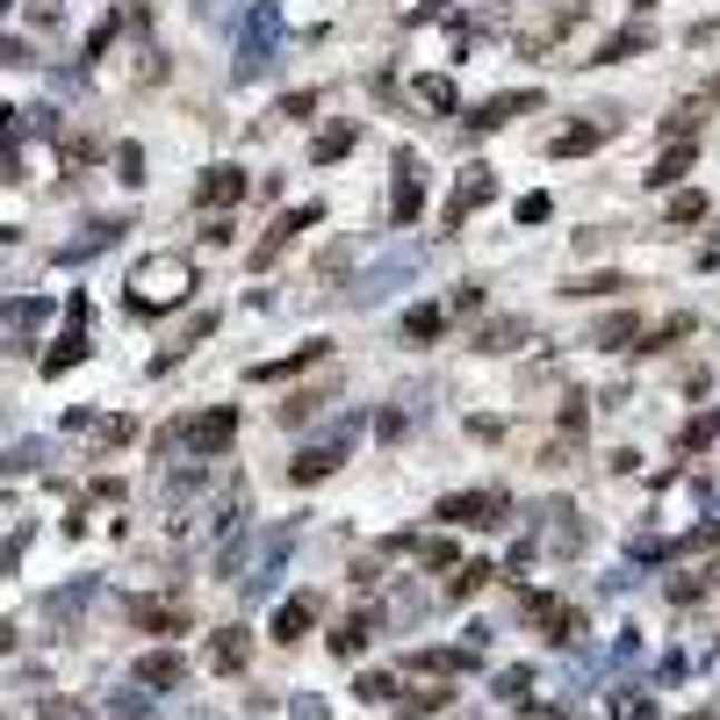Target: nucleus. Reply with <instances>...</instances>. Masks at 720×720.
<instances>
[{
	"label": "nucleus",
	"instance_id": "nucleus-28",
	"mask_svg": "<svg viewBox=\"0 0 720 720\" xmlns=\"http://www.w3.org/2000/svg\"><path fill=\"white\" fill-rule=\"evenodd\" d=\"M519 339H526V325H490L476 346H483V354H504V346H519Z\"/></svg>",
	"mask_w": 720,
	"mask_h": 720
},
{
	"label": "nucleus",
	"instance_id": "nucleus-1",
	"mask_svg": "<svg viewBox=\"0 0 720 720\" xmlns=\"http://www.w3.org/2000/svg\"><path fill=\"white\" fill-rule=\"evenodd\" d=\"M188 288H195V267H188V259H180V253H151L145 267L130 274V310L137 317H159L166 303H180Z\"/></svg>",
	"mask_w": 720,
	"mask_h": 720
},
{
	"label": "nucleus",
	"instance_id": "nucleus-30",
	"mask_svg": "<svg viewBox=\"0 0 720 720\" xmlns=\"http://www.w3.org/2000/svg\"><path fill=\"white\" fill-rule=\"evenodd\" d=\"M440 707H447V692H440V684H425V692H411V699H404V713H411V720H418V713H440Z\"/></svg>",
	"mask_w": 720,
	"mask_h": 720
},
{
	"label": "nucleus",
	"instance_id": "nucleus-14",
	"mask_svg": "<svg viewBox=\"0 0 720 720\" xmlns=\"http://www.w3.org/2000/svg\"><path fill=\"white\" fill-rule=\"evenodd\" d=\"M526 612H533V620H541L555 641H576V634H584V612L562 605V599H526Z\"/></svg>",
	"mask_w": 720,
	"mask_h": 720
},
{
	"label": "nucleus",
	"instance_id": "nucleus-39",
	"mask_svg": "<svg viewBox=\"0 0 720 720\" xmlns=\"http://www.w3.org/2000/svg\"><path fill=\"white\" fill-rule=\"evenodd\" d=\"M8 238H14V231H8V224H0V245H8Z\"/></svg>",
	"mask_w": 720,
	"mask_h": 720
},
{
	"label": "nucleus",
	"instance_id": "nucleus-10",
	"mask_svg": "<svg viewBox=\"0 0 720 720\" xmlns=\"http://www.w3.org/2000/svg\"><path fill=\"white\" fill-rule=\"evenodd\" d=\"M490 195H497V174H490V166H469V174L454 180V203H447V231H462V224H469V209H483Z\"/></svg>",
	"mask_w": 720,
	"mask_h": 720
},
{
	"label": "nucleus",
	"instance_id": "nucleus-15",
	"mask_svg": "<svg viewBox=\"0 0 720 720\" xmlns=\"http://www.w3.org/2000/svg\"><path fill=\"white\" fill-rule=\"evenodd\" d=\"M526 109H541V95H533V87L497 95V101H483V109H476V130H497V122H512V116H526Z\"/></svg>",
	"mask_w": 720,
	"mask_h": 720
},
{
	"label": "nucleus",
	"instance_id": "nucleus-23",
	"mask_svg": "<svg viewBox=\"0 0 720 720\" xmlns=\"http://www.w3.org/2000/svg\"><path fill=\"white\" fill-rule=\"evenodd\" d=\"M599 145H605V130L576 122V130H562V137H555V159H584V151H599Z\"/></svg>",
	"mask_w": 720,
	"mask_h": 720
},
{
	"label": "nucleus",
	"instance_id": "nucleus-36",
	"mask_svg": "<svg viewBox=\"0 0 720 720\" xmlns=\"http://www.w3.org/2000/svg\"><path fill=\"white\" fill-rule=\"evenodd\" d=\"M116 166H122V180H145V174H137V166H145V151H137V145H122Z\"/></svg>",
	"mask_w": 720,
	"mask_h": 720
},
{
	"label": "nucleus",
	"instance_id": "nucleus-17",
	"mask_svg": "<svg viewBox=\"0 0 720 720\" xmlns=\"http://www.w3.org/2000/svg\"><path fill=\"white\" fill-rule=\"evenodd\" d=\"M310 627H317V599H288L274 612V641H303Z\"/></svg>",
	"mask_w": 720,
	"mask_h": 720
},
{
	"label": "nucleus",
	"instance_id": "nucleus-34",
	"mask_svg": "<svg viewBox=\"0 0 720 720\" xmlns=\"http://www.w3.org/2000/svg\"><path fill=\"white\" fill-rule=\"evenodd\" d=\"M411 548H418V562H433V570H447V562H454V541H411Z\"/></svg>",
	"mask_w": 720,
	"mask_h": 720
},
{
	"label": "nucleus",
	"instance_id": "nucleus-25",
	"mask_svg": "<svg viewBox=\"0 0 720 720\" xmlns=\"http://www.w3.org/2000/svg\"><path fill=\"white\" fill-rule=\"evenodd\" d=\"M116 231H122V224H95V231H87V238H72V245H66V253H58V259H66V267H72V259H87V253H101V245H109Z\"/></svg>",
	"mask_w": 720,
	"mask_h": 720
},
{
	"label": "nucleus",
	"instance_id": "nucleus-11",
	"mask_svg": "<svg viewBox=\"0 0 720 720\" xmlns=\"http://www.w3.org/2000/svg\"><path fill=\"white\" fill-rule=\"evenodd\" d=\"M87 361V303L72 296V310H66V339L43 354V375H66V367H80Z\"/></svg>",
	"mask_w": 720,
	"mask_h": 720
},
{
	"label": "nucleus",
	"instance_id": "nucleus-20",
	"mask_svg": "<svg viewBox=\"0 0 720 720\" xmlns=\"http://www.w3.org/2000/svg\"><path fill=\"white\" fill-rule=\"evenodd\" d=\"M310 361H325V339H303V354H288V361H267V367H253V382H282V375H296V367H310Z\"/></svg>",
	"mask_w": 720,
	"mask_h": 720
},
{
	"label": "nucleus",
	"instance_id": "nucleus-37",
	"mask_svg": "<svg viewBox=\"0 0 720 720\" xmlns=\"http://www.w3.org/2000/svg\"><path fill=\"white\" fill-rule=\"evenodd\" d=\"M130 433H137V418H109V425H101V440H109V447H122Z\"/></svg>",
	"mask_w": 720,
	"mask_h": 720
},
{
	"label": "nucleus",
	"instance_id": "nucleus-35",
	"mask_svg": "<svg viewBox=\"0 0 720 720\" xmlns=\"http://www.w3.org/2000/svg\"><path fill=\"white\" fill-rule=\"evenodd\" d=\"M354 692H361V699H389V692H396V678H382V670H367V678L354 684Z\"/></svg>",
	"mask_w": 720,
	"mask_h": 720
},
{
	"label": "nucleus",
	"instance_id": "nucleus-24",
	"mask_svg": "<svg viewBox=\"0 0 720 720\" xmlns=\"http://www.w3.org/2000/svg\"><path fill=\"white\" fill-rule=\"evenodd\" d=\"M713 584H720V570H684V576H670V599L692 605V599H707Z\"/></svg>",
	"mask_w": 720,
	"mask_h": 720
},
{
	"label": "nucleus",
	"instance_id": "nucleus-32",
	"mask_svg": "<svg viewBox=\"0 0 720 720\" xmlns=\"http://www.w3.org/2000/svg\"><path fill=\"white\" fill-rule=\"evenodd\" d=\"M707 217V195H678V203H670V224H699Z\"/></svg>",
	"mask_w": 720,
	"mask_h": 720
},
{
	"label": "nucleus",
	"instance_id": "nucleus-8",
	"mask_svg": "<svg viewBox=\"0 0 720 720\" xmlns=\"http://www.w3.org/2000/svg\"><path fill=\"white\" fill-rule=\"evenodd\" d=\"M317 217H325V209H317V203H303V209H282V217H274V231H267V238L253 245V267H274V259H282L288 245H296L303 231H310Z\"/></svg>",
	"mask_w": 720,
	"mask_h": 720
},
{
	"label": "nucleus",
	"instance_id": "nucleus-7",
	"mask_svg": "<svg viewBox=\"0 0 720 720\" xmlns=\"http://www.w3.org/2000/svg\"><path fill=\"white\" fill-rule=\"evenodd\" d=\"M346 447H354V425H339V433H332L325 447H303L296 462H288V483H296V490H303V483H325L332 469L346 462Z\"/></svg>",
	"mask_w": 720,
	"mask_h": 720
},
{
	"label": "nucleus",
	"instance_id": "nucleus-13",
	"mask_svg": "<svg viewBox=\"0 0 720 720\" xmlns=\"http://www.w3.org/2000/svg\"><path fill=\"white\" fill-rule=\"evenodd\" d=\"M180 678H188V663H180L174 649H151V655H137V684H145V692H174Z\"/></svg>",
	"mask_w": 720,
	"mask_h": 720
},
{
	"label": "nucleus",
	"instance_id": "nucleus-38",
	"mask_svg": "<svg viewBox=\"0 0 720 720\" xmlns=\"http://www.w3.org/2000/svg\"><path fill=\"white\" fill-rule=\"evenodd\" d=\"M0 649H14V634H8V627H0Z\"/></svg>",
	"mask_w": 720,
	"mask_h": 720
},
{
	"label": "nucleus",
	"instance_id": "nucleus-26",
	"mask_svg": "<svg viewBox=\"0 0 720 720\" xmlns=\"http://www.w3.org/2000/svg\"><path fill=\"white\" fill-rule=\"evenodd\" d=\"M354 137H361L354 122H339V130H325V137H317V159H325V166H332V159H346V151H354Z\"/></svg>",
	"mask_w": 720,
	"mask_h": 720
},
{
	"label": "nucleus",
	"instance_id": "nucleus-6",
	"mask_svg": "<svg viewBox=\"0 0 720 720\" xmlns=\"http://www.w3.org/2000/svg\"><path fill=\"white\" fill-rule=\"evenodd\" d=\"M418 209H425V166H418V151H396L389 217H396V224H418Z\"/></svg>",
	"mask_w": 720,
	"mask_h": 720
},
{
	"label": "nucleus",
	"instance_id": "nucleus-18",
	"mask_svg": "<svg viewBox=\"0 0 720 720\" xmlns=\"http://www.w3.org/2000/svg\"><path fill=\"white\" fill-rule=\"evenodd\" d=\"M684 174H692V145H670V151H663V159H655V166H649V188H678V180H684Z\"/></svg>",
	"mask_w": 720,
	"mask_h": 720
},
{
	"label": "nucleus",
	"instance_id": "nucleus-5",
	"mask_svg": "<svg viewBox=\"0 0 720 720\" xmlns=\"http://www.w3.org/2000/svg\"><path fill=\"white\" fill-rule=\"evenodd\" d=\"M576 22H584V0H555L548 14H533V22L519 29V43H526V58H548V51H555V43L576 29Z\"/></svg>",
	"mask_w": 720,
	"mask_h": 720
},
{
	"label": "nucleus",
	"instance_id": "nucleus-29",
	"mask_svg": "<svg viewBox=\"0 0 720 720\" xmlns=\"http://www.w3.org/2000/svg\"><path fill=\"white\" fill-rule=\"evenodd\" d=\"M490 576H497L490 562H462V576H454V599H469V591H476V584H490Z\"/></svg>",
	"mask_w": 720,
	"mask_h": 720
},
{
	"label": "nucleus",
	"instance_id": "nucleus-9",
	"mask_svg": "<svg viewBox=\"0 0 720 720\" xmlns=\"http://www.w3.org/2000/svg\"><path fill=\"white\" fill-rule=\"evenodd\" d=\"M245 203V174L238 166H209L203 180H195V209H209V217H224V209Z\"/></svg>",
	"mask_w": 720,
	"mask_h": 720
},
{
	"label": "nucleus",
	"instance_id": "nucleus-27",
	"mask_svg": "<svg viewBox=\"0 0 720 720\" xmlns=\"http://www.w3.org/2000/svg\"><path fill=\"white\" fill-rule=\"evenodd\" d=\"M440 325H447V310H433V303H425V310H411V317H404V332H411V339H433Z\"/></svg>",
	"mask_w": 720,
	"mask_h": 720
},
{
	"label": "nucleus",
	"instance_id": "nucleus-4",
	"mask_svg": "<svg viewBox=\"0 0 720 720\" xmlns=\"http://www.w3.org/2000/svg\"><path fill=\"white\" fill-rule=\"evenodd\" d=\"M440 519H447V526L497 533L504 526V490H462V497H440Z\"/></svg>",
	"mask_w": 720,
	"mask_h": 720
},
{
	"label": "nucleus",
	"instance_id": "nucleus-19",
	"mask_svg": "<svg viewBox=\"0 0 720 720\" xmlns=\"http://www.w3.org/2000/svg\"><path fill=\"white\" fill-rule=\"evenodd\" d=\"M367 641H375V612H354V620H346L339 634H332V655H361Z\"/></svg>",
	"mask_w": 720,
	"mask_h": 720
},
{
	"label": "nucleus",
	"instance_id": "nucleus-22",
	"mask_svg": "<svg viewBox=\"0 0 720 720\" xmlns=\"http://www.w3.org/2000/svg\"><path fill=\"white\" fill-rule=\"evenodd\" d=\"M43 317H51V303H43V296H22V303H8V310H0V325H8V332H37Z\"/></svg>",
	"mask_w": 720,
	"mask_h": 720
},
{
	"label": "nucleus",
	"instance_id": "nucleus-12",
	"mask_svg": "<svg viewBox=\"0 0 720 720\" xmlns=\"http://www.w3.org/2000/svg\"><path fill=\"white\" fill-rule=\"evenodd\" d=\"M130 627H145V634H188V605L180 599H130Z\"/></svg>",
	"mask_w": 720,
	"mask_h": 720
},
{
	"label": "nucleus",
	"instance_id": "nucleus-21",
	"mask_svg": "<svg viewBox=\"0 0 720 720\" xmlns=\"http://www.w3.org/2000/svg\"><path fill=\"white\" fill-rule=\"evenodd\" d=\"M411 95H418L433 116H454V80H447V72H425V80L411 87Z\"/></svg>",
	"mask_w": 720,
	"mask_h": 720
},
{
	"label": "nucleus",
	"instance_id": "nucleus-16",
	"mask_svg": "<svg viewBox=\"0 0 720 720\" xmlns=\"http://www.w3.org/2000/svg\"><path fill=\"white\" fill-rule=\"evenodd\" d=\"M245 655H253V641H245V627H224V634L209 641V670H224V678H231V670H245Z\"/></svg>",
	"mask_w": 720,
	"mask_h": 720
},
{
	"label": "nucleus",
	"instance_id": "nucleus-31",
	"mask_svg": "<svg viewBox=\"0 0 720 720\" xmlns=\"http://www.w3.org/2000/svg\"><path fill=\"white\" fill-rule=\"evenodd\" d=\"M634 317H605V325H599V346H627V339H634Z\"/></svg>",
	"mask_w": 720,
	"mask_h": 720
},
{
	"label": "nucleus",
	"instance_id": "nucleus-3",
	"mask_svg": "<svg viewBox=\"0 0 720 720\" xmlns=\"http://www.w3.org/2000/svg\"><path fill=\"white\" fill-rule=\"evenodd\" d=\"M238 440V411L231 404H217V411H203V418H188L180 433H166V447H188L195 462H217L224 447Z\"/></svg>",
	"mask_w": 720,
	"mask_h": 720
},
{
	"label": "nucleus",
	"instance_id": "nucleus-2",
	"mask_svg": "<svg viewBox=\"0 0 720 720\" xmlns=\"http://www.w3.org/2000/svg\"><path fill=\"white\" fill-rule=\"evenodd\" d=\"M274 51H282V8H274V0H253V14H245V29H238V80H259V72L274 66Z\"/></svg>",
	"mask_w": 720,
	"mask_h": 720
},
{
	"label": "nucleus",
	"instance_id": "nucleus-33",
	"mask_svg": "<svg viewBox=\"0 0 720 720\" xmlns=\"http://www.w3.org/2000/svg\"><path fill=\"white\" fill-rule=\"evenodd\" d=\"M641 43H649V29H620V37H612L599 58H627V51H641Z\"/></svg>",
	"mask_w": 720,
	"mask_h": 720
}]
</instances>
